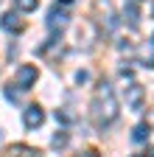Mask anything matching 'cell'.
<instances>
[{
	"instance_id": "cell-20",
	"label": "cell",
	"mask_w": 154,
	"mask_h": 157,
	"mask_svg": "<svg viewBox=\"0 0 154 157\" xmlns=\"http://www.w3.org/2000/svg\"><path fill=\"white\" fill-rule=\"evenodd\" d=\"M129 3H143V0H129Z\"/></svg>"
},
{
	"instance_id": "cell-11",
	"label": "cell",
	"mask_w": 154,
	"mask_h": 157,
	"mask_svg": "<svg viewBox=\"0 0 154 157\" xmlns=\"http://www.w3.org/2000/svg\"><path fill=\"white\" fill-rule=\"evenodd\" d=\"M67 143H70V135H67V132H62V129L51 137V146H53V149H65Z\"/></svg>"
},
{
	"instance_id": "cell-13",
	"label": "cell",
	"mask_w": 154,
	"mask_h": 157,
	"mask_svg": "<svg viewBox=\"0 0 154 157\" xmlns=\"http://www.w3.org/2000/svg\"><path fill=\"white\" fill-rule=\"evenodd\" d=\"M14 87H17V84L11 82V84H6V90H3V93H6L9 101H20V90H14Z\"/></svg>"
},
{
	"instance_id": "cell-7",
	"label": "cell",
	"mask_w": 154,
	"mask_h": 157,
	"mask_svg": "<svg viewBox=\"0 0 154 157\" xmlns=\"http://www.w3.org/2000/svg\"><path fill=\"white\" fill-rule=\"evenodd\" d=\"M3 157H39V149L25 146V143H17V146H9Z\"/></svg>"
},
{
	"instance_id": "cell-21",
	"label": "cell",
	"mask_w": 154,
	"mask_h": 157,
	"mask_svg": "<svg viewBox=\"0 0 154 157\" xmlns=\"http://www.w3.org/2000/svg\"><path fill=\"white\" fill-rule=\"evenodd\" d=\"M148 157H154V149H151V151H148Z\"/></svg>"
},
{
	"instance_id": "cell-16",
	"label": "cell",
	"mask_w": 154,
	"mask_h": 157,
	"mask_svg": "<svg viewBox=\"0 0 154 157\" xmlns=\"http://www.w3.org/2000/svg\"><path fill=\"white\" fill-rule=\"evenodd\" d=\"M79 157H101V154H98V149H87V151H81Z\"/></svg>"
},
{
	"instance_id": "cell-19",
	"label": "cell",
	"mask_w": 154,
	"mask_h": 157,
	"mask_svg": "<svg viewBox=\"0 0 154 157\" xmlns=\"http://www.w3.org/2000/svg\"><path fill=\"white\" fill-rule=\"evenodd\" d=\"M73 3H76V0H59V6H65V9H70Z\"/></svg>"
},
{
	"instance_id": "cell-6",
	"label": "cell",
	"mask_w": 154,
	"mask_h": 157,
	"mask_svg": "<svg viewBox=\"0 0 154 157\" xmlns=\"http://www.w3.org/2000/svg\"><path fill=\"white\" fill-rule=\"evenodd\" d=\"M0 25L6 31H11V34H23L25 31V20H20V14H14V11H6L0 17Z\"/></svg>"
},
{
	"instance_id": "cell-18",
	"label": "cell",
	"mask_w": 154,
	"mask_h": 157,
	"mask_svg": "<svg viewBox=\"0 0 154 157\" xmlns=\"http://www.w3.org/2000/svg\"><path fill=\"white\" fill-rule=\"evenodd\" d=\"M121 76L123 78H132V67H121Z\"/></svg>"
},
{
	"instance_id": "cell-9",
	"label": "cell",
	"mask_w": 154,
	"mask_h": 157,
	"mask_svg": "<svg viewBox=\"0 0 154 157\" xmlns=\"http://www.w3.org/2000/svg\"><path fill=\"white\" fill-rule=\"evenodd\" d=\"M148 132H151V126H148L146 121H143V124H137V126L132 129V140H134V143H143L146 137H148Z\"/></svg>"
},
{
	"instance_id": "cell-12",
	"label": "cell",
	"mask_w": 154,
	"mask_h": 157,
	"mask_svg": "<svg viewBox=\"0 0 154 157\" xmlns=\"http://www.w3.org/2000/svg\"><path fill=\"white\" fill-rule=\"evenodd\" d=\"M56 121H59V124H73L76 121V112H70L67 107H62V109H56Z\"/></svg>"
},
{
	"instance_id": "cell-17",
	"label": "cell",
	"mask_w": 154,
	"mask_h": 157,
	"mask_svg": "<svg viewBox=\"0 0 154 157\" xmlns=\"http://www.w3.org/2000/svg\"><path fill=\"white\" fill-rule=\"evenodd\" d=\"M146 124H148V126L154 129V109H148V118H146Z\"/></svg>"
},
{
	"instance_id": "cell-15",
	"label": "cell",
	"mask_w": 154,
	"mask_h": 157,
	"mask_svg": "<svg viewBox=\"0 0 154 157\" xmlns=\"http://www.w3.org/2000/svg\"><path fill=\"white\" fill-rule=\"evenodd\" d=\"M87 78H90V76H87V70H79V73H76V82H79V84H84Z\"/></svg>"
},
{
	"instance_id": "cell-14",
	"label": "cell",
	"mask_w": 154,
	"mask_h": 157,
	"mask_svg": "<svg viewBox=\"0 0 154 157\" xmlns=\"http://www.w3.org/2000/svg\"><path fill=\"white\" fill-rule=\"evenodd\" d=\"M143 62H146V67H154V53L146 51V53H143Z\"/></svg>"
},
{
	"instance_id": "cell-10",
	"label": "cell",
	"mask_w": 154,
	"mask_h": 157,
	"mask_svg": "<svg viewBox=\"0 0 154 157\" xmlns=\"http://www.w3.org/2000/svg\"><path fill=\"white\" fill-rule=\"evenodd\" d=\"M14 9H17V11H23V14L36 11V9H39V0H14Z\"/></svg>"
},
{
	"instance_id": "cell-3",
	"label": "cell",
	"mask_w": 154,
	"mask_h": 157,
	"mask_svg": "<svg viewBox=\"0 0 154 157\" xmlns=\"http://www.w3.org/2000/svg\"><path fill=\"white\" fill-rule=\"evenodd\" d=\"M143 101H146V87L137 84V82H132L126 87V107L137 112V109H143Z\"/></svg>"
},
{
	"instance_id": "cell-1",
	"label": "cell",
	"mask_w": 154,
	"mask_h": 157,
	"mask_svg": "<svg viewBox=\"0 0 154 157\" xmlns=\"http://www.w3.org/2000/svg\"><path fill=\"white\" fill-rule=\"evenodd\" d=\"M118 112L121 109H118V98H115L112 84L109 82H101L98 90H95V95H92V101H90L92 124L98 126V129H104V126H109V124L118 121Z\"/></svg>"
},
{
	"instance_id": "cell-5",
	"label": "cell",
	"mask_w": 154,
	"mask_h": 157,
	"mask_svg": "<svg viewBox=\"0 0 154 157\" xmlns=\"http://www.w3.org/2000/svg\"><path fill=\"white\" fill-rule=\"evenodd\" d=\"M67 20H70L67 9L56 3V6L48 11V28H51V31H59V28H65V25H67Z\"/></svg>"
},
{
	"instance_id": "cell-4",
	"label": "cell",
	"mask_w": 154,
	"mask_h": 157,
	"mask_svg": "<svg viewBox=\"0 0 154 157\" xmlns=\"http://www.w3.org/2000/svg\"><path fill=\"white\" fill-rule=\"evenodd\" d=\"M23 124H25V129H39V126L45 124V109H42L39 104L25 107V109H23Z\"/></svg>"
},
{
	"instance_id": "cell-22",
	"label": "cell",
	"mask_w": 154,
	"mask_h": 157,
	"mask_svg": "<svg viewBox=\"0 0 154 157\" xmlns=\"http://www.w3.org/2000/svg\"><path fill=\"white\" fill-rule=\"evenodd\" d=\"M151 42H154V34H151Z\"/></svg>"
},
{
	"instance_id": "cell-8",
	"label": "cell",
	"mask_w": 154,
	"mask_h": 157,
	"mask_svg": "<svg viewBox=\"0 0 154 157\" xmlns=\"http://www.w3.org/2000/svg\"><path fill=\"white\" fill-rule=\"evenodd\" d=\"M123 17L129 20V25H132V28H137V25H140V11H137V3H129V6L123 9Z\"/></svg>"
},
{
	"instance_id": "cell-2",
	"label": "cell",
	"mask_w": 154,
	"mask_h": 157,
	"mask_svg": "<svg viewBox=\"0 0 154 157\" xmlns=\"http://www.w3.org/2000/svg\"><path fill=\"white\" fill-rule=\"evenodd\" d=\"M36 76H39V70H36V65H20L14 73V84L20 90H31L36 84Z\"/></svg>"
}]
</instances>
